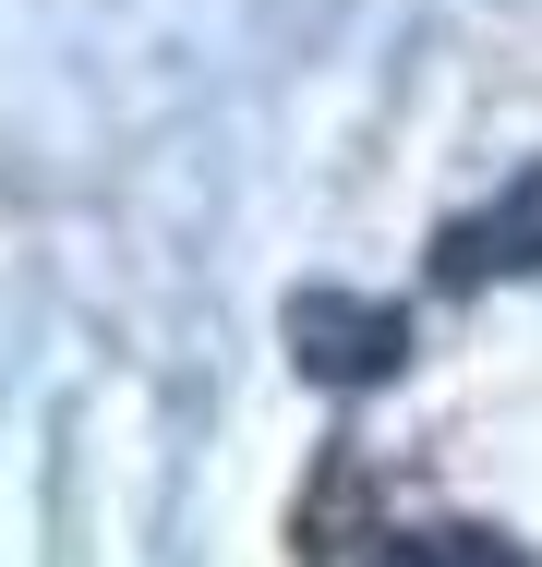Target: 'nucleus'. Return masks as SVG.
<instances>
[{
  "label": "nucleus",
  "instance_id": "f257e3e1",
  "mask_svg": "<svg viewBox=\"0 0 542 567\" xmlns=\"http://www.w3.org/2000/svg\"><path fill=\"white\" fill-rule=\"evenodd\" d=\"M278 339H290V362H302L314 386H386V374L410 362V315L374 302V290H290Z\"/></svg>",
  "mask_w": 542,
  "mask_h": 567
},
{
  "label": "nucleus",
  "instance_id": "f03ea898",
  "mask_svg": "<svg viewBox=\"0 0 542 567\" xmlns=\"http://www.w3.org/2000/svg\"><path fill=\"white\" fill-rule=\"evenodd\" d=\"M542 266V169L519 182V194H494L482 218H458L446 241H434V278L446 290H482V278H531Z\"/></svg>",
  "mask_w": 542,
  "mask_h": 567
},
{
  "label": "nucleus",
  "instance_id": "7ed1b4c3",
  "mask_svg": "<svg viewBox=\"0 0 542 567\" xmlns=\"http://www.w3.org/2000/svg\"><path fill=\"white\" fill-rule=\"evenodd\" d=\"M398 567H531V556H519L507 532H482V519H446V532H410Z\"/></svg>",
  "mask_w": 542,
  "mask_h": 567
}]
</instances>
